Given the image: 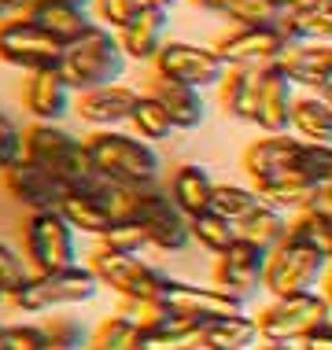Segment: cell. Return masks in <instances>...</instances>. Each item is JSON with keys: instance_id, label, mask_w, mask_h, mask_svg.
Here are the masks:
<instances>
[{"instance_id": "6da1fadb", "label": "cell", "mask_w": 332, "mask_h": 350, "mask_svg": "<svg viewBox=\"0 0 332 350\" xmlns=\"http://www.w3.org/2000/svg\"><path fill=\"white\" fill-rule=\"evenodd\" d=\"M92 163L111 185H129V188H155L159 185V159L155 144L140 140L137 133H122V129H92L85 137Z\"/></svg>"}, {"instance_id": "7a4b0ae2", "label": "cell", "mask_w": 332, "mask_h": 350, "mask_svg": "<svg viewBox=\"0 0 332 350\" xmlns=\"http://www.w3.org/2000/svg\"><path fill=\"white\" fill-rule=\"evenodd\" d=\"M126 63H129V55L122 49L118 33L107 30L103 23H97L81 41H74L71 49L63 52L60 70H63L66 85L74 89V96H81V92L118 85L122 74H126Z\"/></svg>"}, {"instance_id": "3957f363", "label": "cell", "mask_w": 332, "mask_h": 350, "mask_svg": "<svg viewBox=\"0 0 332 350\" xmlns=\"http://www.w3.org/2000/svg\"><path fill=\"white\" fill-rule=\"evenodd\" d=\"M23 254L34 273H60L78 262V232L60 211H37L26 214L23 225Z\"/></svg>"}, {"instance_id": "277c9868", "label": "cell", "mask_w": 332, "mask_h": 350, "mask_svg": "<svg viewBox=\"0 0 332 350\" xmlns=\"http://www.w3.org/2000/svg\"><path fill=\"white\" fill-rule=\"evenodd\" d=\"M100 280L89 266H71L60 273H34V280L12 299L18 314H52V310L81 306L97 299Z\"/></svg>"}, {"instance_id": "5b68a950", "label": "cell", "mask_w": 332, "mask_h": 350, "mask_svg": "<svg viewBox=\"0 0 332 350\" xmlns=\"http://www.w3.org/2000/svg\"><path fill=\"white\" fill-rule=\"evenodd\" d=\"M325 321H332V302L325 291H310V295L273 299L266 310H259V332L266 343H303Z\"/></svg>"}, {"instance_id": "8992f818", "label": "cell", "mask_w": 332, "mask_h": 350, "mask_svg": "<svg viewBox=\"0 0 332 350\" xmlns=\"http://www.w3.org/2000/svg\"><path fill=\"white\" fill-rule=\"evenodd\" d=\"M63 44L37 26L30 15H18V18H8L0 23V63L23 70V74H34V70H60L63 63Z\"/></svg>"}, {"instance_id": "52a82bcc", "label": "cell", "mask_w": 332, "mask_h": 350, "mask_svg": "<svg viewBox=\"0 0 332 350\" xmlns=\"http://www.w3.org/2000/svg\"><path fill=\"white\" fill-rule=\"evenodd\" d=\"M97 273L100 288H111L118 299H159L166 288V273L144 262L140 254H115V251H92L85 262Z\"/></svg>"}, {"instance_id": "ba28073f", "label": "cell", "mask_w": 332, "mask_h": 350, "mask_svg": "<svg viewBox=\"0 0 332 350\" xmlns=\"http://www.w3.org/2000/svg\"><path fill=\"white\" fill-rule=\"evenodd\" d=\"M329 258L318 251L303 247L296 240H284L277 251H270V269H266V291L273 299H292V295H310L318 284L329 277Z\"/></svg>"}, {"instance_id": "9c48e42d", "label": "cell", "mask_w": 332, "mask_h": 350, "mask_svg": "<svg viewBox=\"0 0 332 350\" xmlns=\"http://www.w3.org/2000/svg\"><path fill=\"white\" fill-rule=\"evenodd\" d=\"M129 221H137L148 232V243L155 251H181L192 243V217L181 214V206L170 200L166 188H144L137 196Z\"/></svg>"}, {"instance_id": "30bf717a", "label": "cell", "mask_w": 332, "mask_h": 350, "mask_svg": "<svg viewBox=\"0 0 332 350\" xmlns=\"http://www.w3.org/2000/svg\"><path fill=\"white\" fill-rule=\"evenodd\" d=\"M151 67H155L159 78L192 85V89H218L229 63L222 59L218 49H203V44H192V41H166Z\"/></svg>"}, {"instance_id": "8fae6325", "label": "cell", "mask_w": 332, "mask_h": 350, "mask_svg": "<svg viewBox=\"0 0 332 350\" xmlns=\"http://www.w3.org/2000/svg\"><path fill=\"white\" fill-rule=\"evenodd\" d=\"M229 67H273L292 49V37L277 26H236L214 44Z\"/></svg>"}, {"instance_id": "7c38bea8", "label": "cell", "mask_w": 332, "mask_h": 350, "mask_svg": "<svg viewBox=\"0 0 332 350\" xmlns=\"http://www.w3.org/2000/svg\"><path fill=\"white\" fill-rule=\"evenodd\" d=\"M166 302L174 314H181L188 321H199V325H211V321H222V317H236L244 314V306L248 302L229 295L225 288H218V284H211V288H199V284H188V280H166L163 295H159Z\"/></svg>"}, {"instance_id": "4fadbf2b", "label": "cell", "mask_w": 332, "mask_h": 350, "mask_svg": "<svg viewBox=\"0 0 332 350\" xmlns=\"http://www.w3.org/2000/svg\"><path fill=\"white\" fill-rule=\"evenodd\" d=\"M266 269H270V251L259 247V243L236 240L225 254H218L214 284L248 302L259 288H266Z\"/></svg>"}, {"instance_id": "5bb4252c", "label": "cell", "mask_w": 332, "mask_h": 350, "mask_svg": "<svg viewBox=\"0 0 332 350\" xmlns=\"http://www.w3.org/2000/svg\"><path fill=\"white\" fill-rule=\"evenodd\" d=\"M0 185H4V192L12 196L18 206H26L30 214L37 211H60L63 196H66V185L60 181L55 174L49 170L26 163V159H18L12 163L8 170H0Z\"/></svg>"}, {"instance_id": "9a60e30c", "label": "cell", "mask_w": 332, "mask_h": 350, "mask_svg": "<svg viewBox=\"0 0 332 350\" xmlns=\"http://www.w3.org/2000/svg\"><path fill=\"white\" fill-rule=\"evenodd\" d=\"M296 81L284 74L277 63L273 67H262L259 74V103H255V122L262 133L281 137L292 133V115H296Z\"/></svg>"}, {"instance_id": "2e32d148", "label": "cell", "mask_w": 332, "mask_h": 350, "mask_svg": "<svg viewBox=\"0 0 332 350\" xmlns=\"http://www.w3.org/2000/svg\"><path fill=\"white\" fill-rule=\"evenodd\" d=\"M23 107L34 122H60L74 111V89L66 85L63 70H34L23 81Z\"/></svg>"}, {"instance_id": "e0dca14e", "label": "cell", "mask_w": 332, "mask_h": 350, "mask_svg": "<svg viewBox=\"0 0 332 350\" xmlns=\"http://www.w3.org/2000/svg\"><path fill=\"white\" fill-rule=\"evenodd\" d=\"M137 100L140 92L129 89V85H107V89H92L74 96V115L92 129H122L129 126Z\"/></svg>"}, {"instance_id": "ac0fdd59", "label": "cell", "mask_w": 332, "mask_h": 350, "mask_svg": "<svg viewBox=\"0 0 332 350\" xmlns=\"http://www.w3.org/2000/svg\"><path fill=\"white\" fill-rule=\"evenodd\" d=\"M299 144L303 140L296 133H281V137H270L262 133L259 140H251L240 155V170L248 174L251 185H262V181H273V177L296 170V155H299Z\"/></svg>"}, {"instance_id": "d6986e66", "label": "cell", "mask_w": 332, "mask_h": 350, "mask_svg": "<svg viewBox=\"0 0 332 350\" xmlns=\"http://www.w3.org/2000/svg\"><path fill=\"white\" fill-rule=\"evenodd\" d=\"M166 30H170V12L148 4L129 26L118 30V41H122V49H126L129 59L155 63V55L163 52V44H166Z\"/></svg>"}, {"instance_id": "ffe728a7", "label": "cell", "mask_w": 332, "mask_h": 350, "mask_svg": "<svg viewBox=\"0 0 332 350\" xmlns=\"http://www.w3.org/2000/svg\"><path fill=\"white\" fill-rule=\"evenodd\" d=\"M26 15H30L37 26H44L63 49H71L74 41H81V37L97 26L92 12H85L78 4H66V0H34V8Z\"/></svg>"}, {"instance_id": "44dd1931", "label": "cell", "mask_w": 332, "mask_h": 350, "mask_svg": "<svg viewBox=\"0 0 332 350\" xmlns=\"http://www.w3.org/2000/svg\"><path fill=\"white\" fill-rule=\"evenodd\" d=\"M277 67L288 74L299 89L321 92L332 81V44H292L277 59Z\"/></svg>"}, {"instance_id": "7402d4cb", "label": "cell", "mask_w": 332, "mask_h": 350, "mask_svg": "<svg viewBox=\"0 0 332 350\" xmlns=\"http://www.w3.org/2000/svg\"><path fill=\"white\" fill-rule=\"evenodd\" d=\"M214 188H218V181L211 177V170L199 166V163H185V166L174 170V177H170V188H166V192H170V200L181 206V214L199 217V214L211 211Z\"/></svg>"}, {"instance_id": "603a6c76", "label": "cell", "mask_w": 332, "mask_h": 350, "mask_svg": "<svg viewBox=\"0 0 332 350\" xmlns=\"http://www.w3.org/2000/svg\"><path fill=\"white\" fill-rule=\"evenodd\" d=\"M151 96L163 100V107L170 111L177 129H199L207 122V100H203V89H192V85H181V81H170V78H151Z\"/></svg>"}, {"instance_id": "cb8c5ba5", "label": "cell", "mask_w": 332, "mask_h": 350, "mask_svg": "<svg viewBox=\"0 0 332 350\" xmlns=\"http://www.w3.org/2000/svg\"><path fill=\"white\" fill-rule=\"evenodd\" d=\"M259 67H229L218 85V103L236 122H255V103H259Z\"/></svg>"}, {"instance_id": "d4e9b609", "label": "cell", "mask_w": 332, "mask_h": 350, "mask_svg": "<svg viewBox=\"0 0 332 350\" xmlns=\"http://www.w3.org/2000/svg\"><path fill=\"white\" fill-rule=\"evenodd\" d=\"M60 214L71 221L74 232H85V236H103L115 225L111 206L103 203V196H97V192H66L63 203H60Z\"/></svg>"}, {"instance_id": "484cf974", "label": "cell", "mask_w": 332, "mask_h": 350, "mask_svg": "<svg viewBox=\"0 0 332 350\" xmlns=\"http://www.w3.org/2000/svg\"><path fill=\"white\" fill-rule=\"evenodd\" d=\"M259 343H262L259 317L236 314L203 325V350H255Z\"/></svg>"}, {"instance_id": "4316f807", "label": "cell", "mask_w": 332, "mask_h": 350, "mask_svg": "<svg viewBox=\"0 0 332 350\" xmlns=\"http://www.w3.org/2000/svg\"><path fill=\"white\" fill-rule=\"evenodd\" d=\"M251 188L259 192V200H262L266 206H277V211H284V214H299L303 206L310 203V196L318 192V188L310 185L303 174H296V170H288V174L273 177V181L251 185Z\"/></svg>"}, {"instance_id": "83f0119b", "label": "cell", "mask_w": 332, "mask_h": 350, "mask_svg": "<svg viewBox=\"0 0 332 350\" xmlns=\"http://www.w3.org/2000/svg\"><path fill=\"white\" fill-rule=\"evenodd\" d=\"M292 133L310 144H332V103L318 92L296 100V115H292Z\"/></svg>"}, {"instance_id": "f1b7e54d", "label": "cell", "mask_w": 332, "mask_h": 350, "mask_svg": "<svg viewBox=\"0 0 332 350\" xmlns=\"http://www.w3.org/2000/svg\"><path fill=\"white\" fill-rule=\"evenodd\" d=\"M240 240H248V243H259V247L266 251H277L284 240H288V229H292V214H284L277 211V206H259L255 214H248L240 225Z\"/></svg>"}, {"instance_id": "f546056e", "label": "cell", "mask_w": 332, "mask_h": 350, "mask_svg": "<svg viewBox=\"0 0 332 350\" xmlns=\"http://www.w3.org/2000/svg\"><path fill=\"white\" fill-rule=\"evenodd\" d=\"M129 129L140 140H148V144H159V140H170V133L177 126L170 118V111L163 107V100L151 96V92H140L137 107H133V118H129Z\"/></svg>"}, {"instance_id": "4dcf8cb0", "label": "cell", "mask_w": 332, "mask_h": 350, "mask_svg": "<svg viewBox=\"0 0 332 350\" xmlns=\"http://www.w3.org/2000/svg\"><path fill=\"white\" fill-rule=\"evenodd\" d=\"M281 30L292 44H332V8H314L303 15H284Z\"/></svg>"}, {"instance_id": "1f68e13d", "label": "cell", "mask_w": 332, "mask_h": 350, "mask_svg": "<svg viewBox=\"0 0 332 350\" xmlns=\"http://www.w3.org/2000/svg\"><path fill=\"white\" fill-rule=\"evenodd\" d=\"M288 240H296V243H303V247H310V251H318L321 258L332 262V217L310 214V211L292 214Z\"/></svg>"}, {"instance_id": "d6a6232c", "label": "cell", "mask_w": 332, "mask_h": 350, "mask_svg": "<svg viewBox=\"0 0 332 350\" xmlns=\"http://www.w3.org/2000/svg\"><path fill=\"white\" fill-rule=\"evenodd\" d=\"M192 240H196L203 251H211L214 258H218V254H225L236 240H240V229H236L229 217L207 211V214L192 217Z\"/></svg>"}, {"instance_id": "836d02e7", "label": "cell", "mask_w": 332, "mask_h": 350, "mask_svg": "<svg viewBox=\"0 0 332 350\" xmlns=\"http://www.w3.org/2000/svg\"><path fill=\"white\" fill-rule=\"evenodd\" d=\"M259 206H262V200H259V192H255L251 185H218V188H214L211 211L222 214V217H229L233 225H240L244 217L255 214Z\"/></svg>"}, {"instance_id": "e575fe53", "label": "cell", "mask_w": 332, "mask_h": 350, "mask_svg": "<svg viewBox=\"0 0 332 350\" xmlns=\"http://www.w3.org/2000/svg\"><path fill=\"white\" fill-rule=\"evenodd\" d=\"M137 325L126 321L122 314H107L92 328L89 336V350H137Z\"/></svg>"}, {"instance_id": "d590c367", "label": "cell", "mask_w": 332, "mask_h": 350, "mask_svg": "<svg viewBox=\"0 0 332 350\" xmlns=\"http://www.w3.org/2000/svg\"><path fill=\"white\" fill-rule=\"evenodd\" d=\"M296 174H303L314 188L332 185V144H310L303 140L296 155Z\"/></svg>"}, {"instance_id": "8d00e7d4", "label": "cell", "mask_w": 332, "mask_h": 350, "mask_svg": "<svg viewBox=\"0 0 332 350\" xmlns=\"http://www.w3.org/2000/svg\"><path fill=\"white\" fill-rule=\"evenodd\" d=\"M30 280H34V269H30V262H26V254L0 240V291L8 295V302H12Z\"/></svg>"}, {"instance_id": "74e56055", "label": "cell", "mask_w": 332, "mask_h": 350, "mask_svg": "<svg viewBox=\"0 0 332 350\" xmlns=\"http://www.w3.org/2000/svg\"><path fill=\"white\" fill-rule=\"evenodd\" d=\"M44 350H89V328L78 317H52L44 321Z\"/></svg>"}, {"instance_id": "f35d334b", "label": "cell", "mask_w": 332, "mask_h": 350, "mask_svg": "<svg viewBox=\"0 0 332 350\" xmlns=\"http://www.w3.org/2000/svg\"><path fill=\"white\" fill-rule=\"evenodd\" d=\"M97 247L115 251V254H144L151 243H148V232L137 221H115L103 236H97Z\"/></svg>"}, {"instance_id": "ab89813d", "label": "cell", "mask_w": 332, "mask_h": 350, "mask_svg": "<svg viewBox=\"0 0 332 350\" xmlns=\"http://www.w3.org/2000/svg\"><path fill=\"white\" fill-rule=\"evenodd\" d=\"M225 18L236 26H277L284 12L277 8V0H229Z\"/></svg>"}, {"instance_id": "60d3db41", "label": "cell", "mask_w": 332, "mask_h": 350, "mask_svg": "<svg viewBox=\"0 0 332 350\" xmlns=\"http://www.w3.org/2000/svg\"><path fill=\"white\" fill-rule=\"evenodd\" d=\"M144 8H148V0H97V4H92V18L118 33L122 26H129Z\"/></svg>"}, {"instance_id": "b9f144b4", "label": "cell", "mask_w": 332, "mask_h": 350, "mask_svg": "<svg viewBox=\"0 0 332 350\" xmlns=\"http://www.w3.org/2000/svg\"><path fill=\"white\" fill-rule=\"evenodd\" d=\"M23 137H26V129H18L15 118L0 107V170H8L12 163L23 159Z\"/></svg>"}, {"instance_id": "7bdbcfd3", "label": "cell", "mask_w": 332, "mask_h": 350, "mask_svg": "<svg viewBox=\"0 0 332 350\" xmlns=\"http://www.w3.org/2000/svg\"><path fill=\"white\" fill-rule=\"evenodd\" d=\"M44 325H8L4 328V350H44Z\"/></svg>"}, {"instance_id": "ee69618b", "label": "cell", "mask_w": 332, "mask_h": 350, "mask_svg": "<svg viewBox=\"0 0 332 350\" xmlns=\"http://www.w3.org/2000/svg\"><path fill=\"white\" fill-rule=\"evenodd\" d=\"M303 350H332V321H325L321 328H314L307 339L299 343Z\"/></svg>"}, {"instance_id": "f6af8a7d", "label": "cell", "mask_w": 332, "mask_h": 350, "mask_svg": "<svg viewBox=\"0 0 332 350\" xmlns=\"http://www.w3.org/2000/svg\"><path fill=\"white\" fill-rule=\"evenodd\" d=\"M303 211H310V214H325V217H332V185H325V188H318V192L310 196V203L303 206Z\"/></svg>"}, {"instance_id": "bcb514c9", "label": "cell", "mask_w": 332, "mask_h": 350, "mask_svg": "<svg viewBox=\"0 0 332 350\" xmlns=\"http://www.w3.org/2000/svg\"><path fill=\"white\" fill-rule=\"evenodd\" d=\"M30 8H34V0H0V23H8V18L26 15Z\"/></svg>"}, {"instance_id": "7dc6e473", "label": "cell", "mask_w": 332, "mask_h": 350, "mask_svg": "<svg viewBox=\"0 0 332 350\" xmlns=\"http://www.w3.org/2000/svg\"><path fill=\"white\" fill-rule=\"evenodd\" d=\"M277 8L284 15H303V12H314L321 8V0H277Z\"/></svg>"}, {"instance_id": "c3c4849f", "label": "cell", "mask_w": 332, "mask_h": 350, "mask_svg": "<svg viewBox=\"0 0 332 350\" xmlns=\"http://www.w3.org/2000/svg\"><path fill=\"white\" fill-rule=\"evenodd\" d=\"M192 8L199 12H211V15H225V8H229V0H188Z\"/></svg>"}, {"instance_id": "681fc988", "label": "cell", "mask_w": 332, "mask_h": 350, "mask_svg": "<svg viewBox=\"0 0 332 350\" xmlns=\"http://www.w3.org/2000/svg\"><path fill=\"white\" fill-rule=\"evenodd\" d=\"M255 350H303V347H299V343H266V339H262Z\"/></svg>"}, {"instance_id": "f907efd6", "label": "cell", "mask_w": 332, "mask_h": 350, "mask_svg": "<svg viewBox=\"0 0 332 350\" xmlns=\"http://www.w3.org/2000/svg\"><path fill=\"white\" fill-rule=\"evenodd\" d=\"M148 4H151V8H166V12H174L177 0H148Z\"/></svg>"}, {"instance_id": "816d5d0a", "label": "cell", "mask_w": 332, "mask_h": 350, "mask_svg": "<svg viewBox=\"0 0 332 350\" xmlns=\"http://www.w3.org/2000/svg\"><path fill=\"white\" fill-rule=\"evenodd\" d=\"M66 4H78V8H85V12H92V4H97V0H66Z\"/></svg>"}, {"instance_id": "f5cc1de1", "label": "cell", "mask_w": 332, "mask_h": 350, "mask_svg": "<svg viewBox=\"0 0 332 350\" xmlns=\"http://www.w3.org/2000/svg\"><path fill=\"white\" fill-rule=\"evenodd\" d=\"M325 299L332 302V266H329V277H325Z\"/></svg>"}, {"instance_id": "db71d44e", "label": "cell", "mask_w": 332, "mask_h": 350, "mask_svg": "<svg viewBox=\"0 0 332 350\" xmlns=\"http://www.w3.org/2000/svg\"><path fill=\"white\" fill-rule=\"evenodd\" d=\"M4 328H8V325H0V350H4Z\"/></svg>"}, {"instance_id": "11a10c76", "label": "cell", "mask_w": 332, "mask_h": 350, "mask_svg": "<svg viewBox=\"0 0 332 350\" xmlns=\"http://www.w3.org/2000/svg\"><path fill=\"white\" fill-rule=\"evenodd\" d=\"M4 302H8V295H4V291H0V306H4Z\"/></svg>"}, {"instance_id": "9f6ffc18", "label": "cell", "mask_w": 332, "mask_h": 350, "mask_svg": "<svg viewBox=\"0 0 332 350\" xmlns=\"http://www.w3.org/2000/svg\"><path fill=\"white\" fill-rule=\"evenodd\" d=\"M321 8H332V0H321Z\"/></svg>"}]
</instances>
